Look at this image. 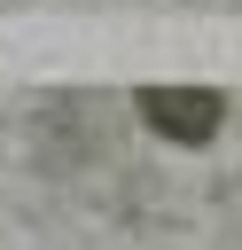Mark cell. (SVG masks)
Masks as SVG:
<instances>
[{"instance_id":"1","label":"cell","mask_w":242,"mask_h":250,"mask_svg":"<svg viewBox=\"0 0 242 250\" xmlns=\"http://www.w3.org/2000/svg\"><path fill=\"white\" fill-rule=\"evenodd\" d=\"M133 109L156 141H180V148H203L219 125H226V94L219 86H133Z\"/></svg>"}]
</instances>
